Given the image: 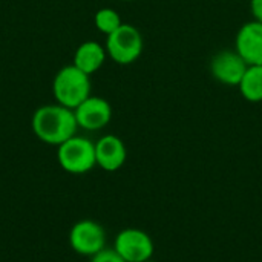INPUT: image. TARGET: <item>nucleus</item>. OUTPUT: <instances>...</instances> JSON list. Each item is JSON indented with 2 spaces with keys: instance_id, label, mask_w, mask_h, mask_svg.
I'll return each mask as SVG.
<instances>
[{
  "instance_id": "nucleus-5",
  "label": "nucleus",
  "mask_w": 262,
  "mask_h": 262,
  "mask_svg": "<svg viewBox=\"0 0 262 262\" xmlns=\"http://www.w3.org/2000/svg\"><path fill=\"white\" fill-rule=\"evenodd\" d=\"M69 244L77 255L92 258L106 249V232L97 221L81 220L72 226L69 232Z\"/></svg>"
},
{
  "instance_id": "nucleus-16",
  "label": "nucleus",
  "mask_w": 262,
  "mask_h": 262,
  "mask_svg": "<svg viewBox=\"0 0 262 262\" xmlns=\"http://www.w3.org/2000/svg\"><path fill=\"white\" fill-rule=\"evenodd\" d=\"M121 2H134V0H121Z\"/></svg>"
},
{
  "instance_id": "nucleus-2",
  "label": "nucleus",
  "mask_w": 262,
  "mask_h": 262,
  "mask_svg": "<svg viewBox=\"0 0 262 262\" xmlns=\"http://www.w3.org/2000/svg\"><path fill=\"white\" fill-rule=\"evenodd\" d=\"M52 95L57 104L74 111L91 97V75L74 64L63 66L52 80Z\"/></svg>"
},
{
  "instance_id": "nucleus-1",
  "label": "nucleus",
  "mask_w": 262,
  "mask_h": 262,
  "mask_svg": "<svg viewBox=\"0 0 262 262\" xmlns=\"http://www.w3.org/2000/svg\"><path fill=\"white\" fill-rule=\"evenodd\" d=\"M31 127L40 141L51 146H60L71 137L77 135L78 124L72 109L55 103L35 109Z\"/></svg>"
},
{
  "instance_id": "nucleus-12",
  "label": "nucleus",
  "mask_w": 262,
  "mask_h": 262,
  "mask_svg": "<svg viewBox=\"0 0 262 262\" xmlns=\"http://www.w3.org/2000/svg\"><path fill=\"white\" fill-rule=\"evenodd\" d=\"M241 95L250 103L262 101V64L249 66L241 83L238 84Z\"/></svg>"
},
{
  "instance_id": "nucleus-9",
  "label": "nucleus",
  "mask_w": 262,
  "mask_h": 262,
  "mask_svg": "<svg viewBox=\"0 0 262 262\" xmlns=\"http://www.w3.org/2000/svg\"><path fill=\"white\" fill-rule=\"evenodd\" d=\"M235 51L249 66L262 64V23L252 20L244 23L235 40Z\"/></svg>"
},
{
  "instance_id": "nucleus-13",
  "label": "nucleus",
  "mask_w": 262,
  "mask_h": 262,
  "mask_svg": "<svg viewBox=\"0 0 262 262\" xmlns=\"http://www.w3.org/2000/svg\"><path fill=\"white\" fill-rule=\"evenodd\" d=\"M94 23H95V28L104 34L106 37L109 34H112L114 31H117L123 21H121V17L120 14L112 9V8H101L95 12V17H94Z\"/></svg>"
},
{
  "instance_id": "nucleus-3",
  "label": "nucleus",
  "mask_w": 262,
  "mask_h": 262,
  "mask_svg": "<svg viewBox=\"0 0 262 262\" xmlns=\"http://www.w3.org/2000/svg\"><path fill=\"white\" fill-rule=\"evenodd\" d=\"M57 161L60 167L72 175H83L97 166L95 143L89 138L74 135L57 146Z\"/></svg>"
},
{
  "instance_id": "nucleus-15",
  "label": "nucleus",
  "mask_w": 262,
  "mask_h": 262,
  "mask_svg": "<svg viewBox=\"0 0 262 262\" xmlns=\"http://www.w3.org/2000/svg\"><path fill=\"white\" fill-rule=\"evenodd\" d=\"M250 11L253 14V20L262 23V0H250Z\"/></svg>"
},
{
  "instance_id": "nucleus-6",
  "label": "nucleus",
  "mask_w": 262,
  "mask_h": 262,
  "mask_svg": "<svg viewBox=\"0 0 262 262\" xmlns=\"http://www.w3.org/2000/svg\"><path fill=\"white\" fill-rule=\"evenodd\" d=\"M114 250L126 262H144L152 259L155 246L146 232L140 229H124L117 235Z\"/></svg>"
},
{
  "instance_id": "nucleus-10",
  "label": "nucleus",
  "mask_w": 262,
  "mask_h": 262,
  "mask_svg": "<svg viewBox=\"0 0 262 262\" xmlns=\"http://www.w3.org/2000/svg\"><path fill=\"white\" fill-rule=\"evenodd\" d=\"M126 158V146L117 135H104L95 143V160L100 169L106 172H117L124 166Z\"/></svg>"
},
{
  "instance_id": "nucleus-7",
  "label": "nucleus",
  "mask_w": 262,
  "mask_h": 262,
  "mask_svg": "<svg viewBox=\"0 0 262 262\" xmlns=\"http://www.w3.org/2000/svg\"><path fill=\"white\" fill-rule=\"evenodd\" d=\"M74 114L78 127L94 132L106 127L111 123L112 106L106 98L91 95L74 109Z\"/></svg>"
},
{
  "instance_id": "nucleus-14",
  "label": "nucleus",
  "mask_w": 262,
  "mask_h": 262,
  "mask_svg": "<svg viewBox=\"0 0 262 262\" xmlns=\"http://www.w3.org/2000/svg\"><path fill=\"white\" fill-rule=\"evenodd\" d=\"M91 262H126L114 249H103L91 258Z\"/></svg>"
},
{
  "instance_id": "nucleus-8",
  "label": "nucleus",
  "mask_w": 262,
  "mask_h": 262,
  "mask_svg": "<svg viewBox=\"0 0 262 262\" xmlns=\"http://www.w3.org/2000/svg\"><path fill=\"white\" fill-rule=\"evenodd\" d=\"M249 64L236 51H220L210 61V72L215 80L226 86H238Z\"/></svg>"
},
{
  "instance_id": "nucleus-17",
  "label": "nucleus",
  "mask_w": 262,
  "mask_h": 262,
  "mask_svg": "<svg viewBox=\"0 0 262 262\" xmlns=\"http://www.w3.org/2000/svg\"><path fill=\"white\" fill-rule=\"evenodd\" d=\"M144 262H155V261H152V259H149V261H144Z\"/></svg>"
},
{
  "instance_id": "nucleus-4",
  "label": "nucleus",
  "mask_w": 262,
  "mask_h": 262,
  "mask_svg": "<svg viewBox=\"0 0 262 262\" xmlns=\"http://www.w3.org/2000/svg\"><path fill=\"white\" fill-rule=\"evenodd\" d=\"M143 35L129 23H123L117 31L106 37V52L118 64H130L143 52Z\"/></svg>"
},
{
  "instance_id": "nucleus-11",
  "label": "nucleus",
  "mask_w": 262,
  "mask_h": 262,
  "mask_svg": "<svg viewBox=\"0 0 262 262\" xmlns=\"http://www.w3.org/2000/svg\"><path fill=\"white\" fill-rule=\"evenodd\" d=\"M107 52L106 48L101 46L97 41H84L81 43L74 54V66H77L80 71H83L88 75L95 74L106 61Z\"/></svg>"
}]
</instances>
